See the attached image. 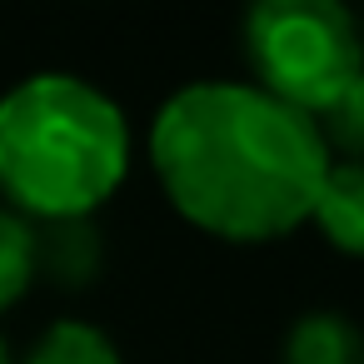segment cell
Masks as SVG:
<instances>
[{
  "label": "cell",
  "instance_id": "9",
  "mask_svg": "<svg viewBox=\"0 0 364 364\" xmlns=\"http://www.w3.org/2000/svg\"><path fill=\"white\" fill-rule=\"evenodd\" d=\"M319 135H324V145H329L334 160L364 165V70H359V80L319 115Z\"/></svg>",
  "mask_w": 364,
  "mask_h": 364
},
{
  "label": "cell",
  "instance_id": "10",
  "mask_svg": "<svg viewBox=\"0 0 364 364\" xmlns=\"http://www.w3.org/2000/svg\"><path fill=\"white\" fill-rule=\"evenodd\" d=\"M0 364H16V354H11V344H6V334H0Z\"/></svg>",
  "mask_w": 364,
  "mask_h": 364
},
{
  "label": "cell",
  "instance_id": "3",
  "mask_svg": "<svg viewBox=\"0 0 364 364\" xmlns=\"http://www.w3.org/2000/svg\"><path fill=\"white\" fill-rule=\"evenodd\" d=\"M240 50L264 95L319 120L364 70V21L339 0H259L240 21Z\"/></svg>",
  "mask_w": 364,
  "mask_h": 364
},
{
  "label": "cell",
  "instance_id": "1",
  "mask_svg": "<svg viewBox=\"0 0 364 364\" xmlns=\"http://www.w3.org/2000/svg\"><path fill=\"white\" fill-rule=\"evenodd\" d=\"M145 155L175 215L225 245H274L309 225L334 165L319 120L255 80H190L165 95Z\"/></svg>",
  "mask_w": 364,
  "mask_h": 364
},
{
  "label": "cell",
  "instance_id": "8",
  "mask_svg": "<svg viewBox=\"0 0 364 364\" xmlns=\"http://www.w3.org/2000/svg\"><path fill=\"white\" fill-rule=\"evenodd\" d=\"M41 279L36 264V220L0 205V314H11Z\"/></svg>",
  "mask_w": 364,
  "mask_h": 364
},
{
  "label": "cell",
  "instance_id": "6",
  "mask_svg": "<svg viewBox=\"0 0 364 364\" xmlns=\"http://www.w3.org/2000/svg\"><path fill=\"white\" fill-rule=\"evenodd\" d=\"M279 364H364V329L344 309H304L279 339Z\"/></svg>",
  "mask_w": 364,
  "mask_h": 364
},
{
  "label": "cell",
  "instance_id": "7",
  "mask_svg": "<svg viewBox=\"0 0 364 364\" xmlns=\"http://www.w3.org/2000/svg\"><path fill=\"white\" fill-rule=\"evenodd\" d=\"M16 364H125L120 344L90 319H55L46 324Z\"/></svg>",
  "mask_w": 364,
  "mask_h": 364
},
{
  "label": "cell",
  "instance_id": "2",
  "mask_svg": "<svg viewBox=\"0 0 364 364\" xmlns=\"http://www.w3.org/2000/svg\"><path fill=\"white\" fill-rule=\"evenodd\" d=\"M130 175V120L85 75L36 70L0 95V205L36 225L95 220Z\"/></svg>",
  "mask_w": 364,
  "mask_h": 364
},
{
  "label": "cell",
  "instance_id": "5",
  "mask_svg": "<svg viewBox=\"0 0 364 364\" xmlns=\"http://www.w3.org/2000/svg\"><path fill=\"white\" fill-rule=\"evenodd\" d=\"M309 225L324 235L329 250H339L349 259H364V165H354V160L329 165Z\"/></svg>",
  "mask_w": 364,
  "mask_h": 364
},
{
  "label": "cell",
  "instance_id": "4",
  "mask_svg": "<svg viewBox=\"0 0 364 364\" xmlns=\"http://www.w3.org/2000/svg\"><path fill=\"white\" fill-rule=\"evenodd\" d=\"M36 264L55 289H90L105 274V235L95 220L36 225Z\"/></svg>",
  "mask_w": 364,
  "mask_h": 364
}]
</instances>
